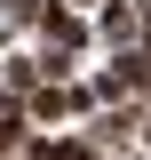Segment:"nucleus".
I'll list each match as a JSON object with an SVG mask.
<instances>
[{
    "label": "nucleus",
    "mask_w": 151,
    "mask_h": 160,
    "mask_svg": "<svg viewBox=\"0 0 151 160\" xmlns=\"http://www.w3.org/2000/svg\"><path fill=\"white\" fill-rule=\"evenodd\" d=\"M48 40H64V48H80L88 32H80V16H64V8H48Z\"/></svg>",
    "instance_id": "nucleus-1"
}]
</instances>
